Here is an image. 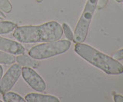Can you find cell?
<instances>
[{
	"label": "cell",
	"mask_w": 123,
	"mask_h": 102,
	"mask_svg": "<svg viewBox=\"0 0 123 102\" xmlns=\"http://www.w3.org/2000/svg\"><path fill=\"white\" fill-rule=\"evenodd\" d=\"M63 35L62 27L55 21L40 25H25L15 29L13 36L22 43L50 42L59 40Z\"/></svg>",
	"instance_id": "obj_1"
},
{
	"label": "cell",
	"mask_w": 123,
	"mask_h": 102,
	"mask_svg": "<svg viewBox=\"0 0 123 102\" xmlns=\"http://www.w3.org/2000/svg\"><path fill=\"white\" fill-rule=\"evenodd\" d=\"M74 49L75 53L81 58L107 74H121L123 73V65L121 63L90 45L82 42L76 43Z\"/></svg>",
	"instance_id": "obj_2"
},
{
	"label": "cell",
	"mask_w": 123,
	"mask_h": 102,
	"mask_svg": "<svg viewBox=\"0 0 123 102\" xmlns=\"http://www.w3.org/2000/svg\"><path fill=\"white\" fill-rule=\"evenodd\" d=\"M71 46L68 40H58L44 42L32 47L29 51V55L36 60L52 58L67 51Z\"/></svg>",
	"instance_id": "obj_3"
},
{
	"label": "cell",
	"mask_w": 123,
	"mask_h": 102,
	"mask_svg": "<svg viewBox=\"0 0 123 102\" xmlns=\"http://www.w3.org/2000/svg\"><path fill=\"white\" fill-rule=\"evenodd\" d=\"M98 1V0H87L82 14L73 33L74 34L73 41L75 43H82L86 40L93 14L97 7Z\"/></svg>",
	"instance_id": "obj_4"
},
{
	"label": "cell",
	"mask_w": 123,
	"mask_h": 102,
	"mask_svg": "<svg viewBox=\"0 0 123 102\" xmlns=\"http://www.w3.org/2000/svg\"><path fill=\"white\" fill-rule=\"evenodd\" d=\"M21 71V66L18 64H14L8 69L0 81V93L3 94L12 88L20 77Z\"/></svg>",
	"instance_id": "obj_5"
},
{
	"label": "cell",
	"mask_w": 123,
	"mask_h": 102,
	"mask_svg": "<svg viewBox=\"0 0 123 102\" xmlns=\"http://www.w3.org/2000/svg\"><path fill=\"white\" fill-rule=\"evenodd\" d=\"M21 74L25 82L31 88L38 92H44L46 89L45 81L32 68L23 67Z\"/></svg>",
	"instance_id": "obj_6"
},
{
	"label": "cell",
	"mask_w": 123,
	"mask_h": 102,
	"mask_svg": "<svg viewBox=\"0 0 123 102\" xmlns=\"http://www.w3.org/2000/svg\"><path fill=\"white\" fill-rule=\"evenodd\" d=\"M0 50L12 55H22L25 53L24 46L16 41L8 39L0 36Z\"/></svg>",
	"instance_id": "obj_7"
},
{
	"label": "cell",
	"mask_w": 123,
	"mask_h": 102,
	"mask_svg": "<svg viewBox=\"0 0 123 102\" xmlns=\"http://www.w3.org/2000/svg\"><path fill=\"white\" fill-rule=\"evenodd\" d=\"M25 100L27 102H59V99L49 94L30 93L26 94Z\"/></svg>",
	"instance_id": "obj_8"
},
{
	"label": "cell",
	"mask_w": 123,
	"mask_h": 102,
	"mask_svg": "<svg viewBox=\"0 0 123 102\" xmlns=\"http://www.w3.org/2000/svg\"><path fill=\"white\" fill-rule=\"evenodd\" d=\"M16 62L18 65L24 67H29L32 68H36L39 66V62L36 59L32 58L29 55H18L16 57Z\"/></svg>",
	"instance_id": "obj_9"
},
{
	"label": "cell",
	"mask_w": 123,
	"mask_h": 102,
	"mask_svg": "<svg viewBox=\"0 0 123 102\" xmlns=\"http://www.w3.org/2000/svg\"><path fill=\"white\" fill-rule=\"evenodd\" d=\"M2 100L5 102H25V100L22 96L15 92L8 91L2 94Z\"/></svg>",
	"instance_id": "obj_10"
},
{
	"label": "cell",
	"mask_w": 123,
	"mask_h": 102,
	"mask_svg": "<svg viewBox=\"0 0 123 102\" xmlns=\"http://www.w3.org/2000/svg\"><path fill=\"white\" fill-rule=\"evenodd\" d=\"M17 28V25L10 21L0 22V35L7 34L10 32H12Z\"/></svg>",
	"instance_id": "obj_11"
},
{
	"label": "cell",
	"mask_w": 123,
	"mask_h": 102,
	"mask_svg": "<svg viewBox=\"0 0 123 102\" xmlns=\"http://www.w3.org/2000/svg\"><path fill=\"white\" fill-rule=\"evenodd\" d=\"M15 61H16V58L14 55L0 50V64L11 65V64H14Z\"/></svg>",
	"instance_id": "obj_12"
},
{
	"label": "cell",
	"mask_w": 123,
	"mask_h": 102,
	"mask_svg": "<svg viewBox=\"0 0 123 102\" xmlns=\"http://www.w3.org/2000/svg\"><path fill=\"white\" fill-rule=\"evenodd\" d=\"M0 10L5 13H10L12 12V6L9 0H0Z\"/></svg>",
	"instance_id": "obj_13"
},
{
	"label": "cell",
	"mask_w": 123,
	"mask_h": 102,
	"mask_svg": "<svg viewBox=\"0 0 123 102\" xmlns=\"http://www.w3.org/2000/svg\"><path fill=\"white\" fill-rule=\"evenodd\" d=\"M62 30H63V33L65 34V36L68 41H73V38H74V34H73L71 28L69 27V25L66 23H63L62 24Z\"/></svg>",
	"instance_id": "obj_14"
},
{
	"label": "cell",
	"mask_w": 123,
	"mask_h": 102,
	"mask_svg": "<svg viewBox=\"0 0 123 102\" xmlns=\"http://www.w3.org/2000/svg\"><path fill=\"white\" fill-rule=\"evenodd\" d=\"M112 58H114V59L117 60V61H122V60H123V48L115 52L112 55Z\"/></svg>",
	"instance_id": "obj_15"
},
{
	"label": "cell",
	"mask_w": 123,
	"mask_h": 102,
	"mask_svg": "<svg viewBox=\"0 0 123 102\" xmlns=\"http://www.w3.org/2000/svg\"><path fill=\"white\" fill-rule=\"evenodd\" d=\"M109 1V0H98V3H97V8H98V9L101 10L103 8H105V7L107 6Z\"/></svg>",
	"instance_id": "obj_16"
},
{
	"label": "cell",
	"mask_w": 123,
	"mask_h": 102,
	"mask_svg": "<svg viewBox=\"0 0 123 102\" xmlns=\"http://www.w3.org/2000/svg\"><path fill=\"white\" fill-rule=\"evenodd\" d=\"M114 101L115 102H123V96L120 94H115L114 95Z\"/></svg>",
	"instance_id": "obj_17"
},
{
	"label": "cell",
	"mask_w": 123,
	"mask_h": 102,
	"mask_svg": "<svg viewBox=\"0 0 123 102\" xmlns=\"http://www.w3.org/2000/svg\"><path fill=\"white\" fill-rule=\"evenodd\" d=\"M2 74H3V68H2V67L0 65V81H1V79L2 78Z\"/></svg>",
	"instance_id": "obj_18"
},
{
	"label": "cell",
	"mask_w": 123,
	"mask_h": 102,
	"mask_svg": "<svg viewBox=\"0 0 123 102\" xmlns=\"http://www.w3.org/2000/svg\"><path fill=\"white\" fill-rule=\"evenodd\" d=\"M4 18H6V16L3 14L2 11L0 10V19H4Z\"/></svg>",
	"instance_id": "obj_19"
},
{
	"label": "cell",
	"mask_w": 123,
	"mask_h": 102,
	"mask_svg": "<svg viewBox=\"0 0 123 102\" xmlns=\"http://www.w3.org/2000/svg\"><path fill=\"white\" fill-rule=\"evenodd\" d=\"M115 2H118V3H121V2H123V0H115Z\"/></svg>",
	"instance_id": "obj_20"
},
{
	"label": "cell",
	"mask_w": 123,
	"mask_h": 102,
	"mask_svg": "<svg viewBox=\"0 0 123 102\" xmlns=\"http://www.w3.org/2000/svg\"><path fill=\"white\" fill-rule=\"evenodd\" d=\"M36 1L38 3H41V2H43V0H36Z\"/></svg>",
	"instance_id": "obj_21"
},
{
	"label": "cell",
	"mask_w": 123,
	"mask_h": 102,
	"mask_svg": "<svg viewBox=\"0 0 123 102\" xmlns=\"http://www.w3.org/2000/svg\"><path fill=\"white\" fill-rule=\"evenodd\" d=\"M2 101H1V100H0V102H2Z\"/></svg>",
	"instance_id": "obj_22"
}]
</instances>
